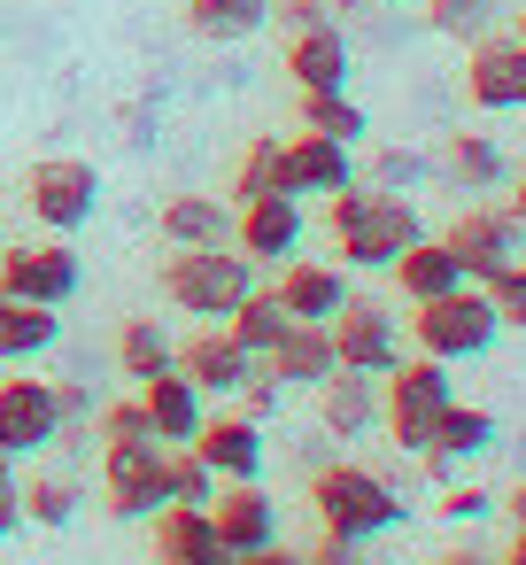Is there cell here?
Instances as JSON below:
<instances>
[{"label":"cell","mask_w":526,"mask_h":565,"mask_svg":"<svg viewBox=\"0 0 526 565\" xmlns=\"http://www.w3.org/2000/svg\"><path fill=\"white\" fill-rule=\"evenodd\" d=\"M325 225H333V248H341L348 271H387L426 233L410 194H387V186H364V179H348L341 194H325Z\"/></svg>","instance_id":"6da1fadb"},{"label":"cell","mask_w":526,"mask_h":565,"mask_svg":"<svg viewBox=\"0 0 526 565\" xmlns=\"http://www.w3.org/2000/svg\"><path fill=\"white\" fill-rule=\"evenodd\" d=\"M457 403V380H449V364L441 356H395L387 372H379V418H387V434H395V449L402 457H426V441H433V418Z\"/></svg>","instance_id":"7a4b0ae2"},{"label":"cell","mask_w":526,"mask_h":565,"mask_svg":"<svg viewBox=\"0 0 526 565\" xmlns=\"http://www.w3.org/2000/svg\"><path fill=\"white\" fill-rule=\"evenodd\" d=\"M310 511L325 534L341 542H364V534H387L402 519V495L372 472V465H318L310 472Z\"/></svg>","instance_id":"3957f363"},{"label":"cell","mask_w":526,"mask_h":565,"mask_svg":"<svg viewBox=\"0 0 526 565\" xmlns=\"http://www.w3.org/2000/svg\"><path fill=\"white\" fill-rule=\"evenodd\" d=\"M256 287V256H240L233 241H210V248H179L163 264V295L186 310V318H225L240 295Z\"/></svg>","instance_id":"277c9868"},{"label":"cell","mask_w":526,"mask_h":565,"mask_svg":"<svg viewBox=\"0 0 526 565\" xmlns=\"http://www.w3.org/2000/svg\"><path fill=\"white\" fill-rule=\"evenodd\" d=\"M410 333H418V349H426V356H441V364H464V356H487V349H495L503 318H495L487 287H472V279H464V287H449V295L418 302Z\"/></svg>","instance_id":"5b68a950"},{"label":"cell","mask_w":526,"mask_h":565,"mask_svg":"<svg viewBox=\"0 0 526 565\" xmlns=\"http://www.w3.org/2000/svg\"><path fill=\"white\" fill-rule=\"evenodd\" d=\"M24 210H32L47 233L71 241V233L94 225V210H101V171L78 163V156H47V163L24 171Z\"/></svg>","instance_id":"8992f818"},{"label":"cell","mask_w":526,"mask_h":565,"mask_svg":"<svg viewBox=\"0 0 526 565\" xmlns=\"http://www.w3.org/2000/svg\"><path fill=\"white\" fill-rule=\"evenodd\" d=\"M101 503L117 519H148L163 495V441L155 434H132V441H101Z\"/></svg>","instance_id":"52a82bcc"},{"label":"cell","mask_w":526,"mask_h":565,"mask_svg":"<svg viewBox=\"0 0 526 565\" xmlns=\"http://www.w3.org/2000/svg\"><path fill=\"white\" fill-rule=\"evenodd\" d=\"M210 526H217L225 557H271L279 550V495L264 480H217Z\"/></svg>","instance_id":"ba28073f"},{"label":"cell","mask_w":526,"mask_h":565,"mask_svg":"<svg viewBox=\"0 0 526 565\" xmlns=\"http://www.w3.org/2000/svg\"><path fill=\"white\" fill-rule=\"evenodd\" d=\"M0 295H24V302H47L63 310L78 295V248L55 233V241H0Z\"/></svg>","instance_id":"9c48e42d"},{"label":"cell","mask_w":526,"mask_h":565,"mask_svg":"<svg viewBox=\"0 0 526 565\" xmlns=\"http://www.w3.org/2000/svg\"><path fill=\"white\" fill-rule=\"evenodd\" d=\"M325 333H333V364L372 372V380L402 356V326H395V310H387V302H364V295H348V302L325 318Z\"/></svg>","instance_id":"30bf717a"},{"label":"cell","mask_w":526,"mask_h":565,"mask_svg":"<svg viewBox=\"0 0 526 565\" xmlns=\"http://www.w3.org/2000/svg\"><path fill=\"white\" fill-rule=\"evenodd\" d=\"M518 241H526V225H518L511 210H464V217L441 233V248L464 264V279H472V287H487L503 264H518Z\"/></svg>","instance_id":"8fae6325"},{"label":"cell","mask_w":526,"mask_h":565,"mask_svg":"<svg viewBox=\"0 0 526 565\" xmlns=\"http://www.w3.org/2000/svg\"><path fill=\"white\" fill-rule=\"evenodd\" d=\"M55 441H63L55 380H0V449H9V457H40Z\"/></svg>","instance_id":"7c38bea8"},{"label":"cell","mask_w":526,"mask_h":565,"mask_svg":"<svg viewBox=\"0 0 526 565\" xmlns=\"http://www.w3.org/2000/svg\"><path fill=\"white\" fill-rule=\"evenodd\" d=\"M464 94H472V109H526V47L511 40V32H472V55H464Z\"/></svg>","instance_id":"4fadbf2b"},{"label":"cell","mask_w":526,"mask_h":565,"mask_svg":"<svg viewBox=\"0 0 526 565\" xmlns=\"http://www.w3.org/2000/svg\"><path fill=\"white\" fill-rule=\"evenodd\" d=\"M233 248L256 264H279L302 248V194H256L233 210Z\"/></svg>","instance_id":"5bb4252c"},{"label":"cell","mask_w":526,"mask_h":565,"mask_svg":"<svg viewBox=\"0 0 526 565\" xmlns=\"http://www.w3.org/2000/svg\"><path fill=\"white\" fill-rule=\"evenodd\" d=\"M179 372H186L202 395H240V387L256 380V356L225 333V318H210L194 341H179Z\"/></svg>","instance_id":"9a60e30c"},{"label":"cell","mask_w":526,"mask_h":565,"mask_svg":"<svg viewBox=\"0 0 526 565\" xmlns=\"http://www.w3.org/2000/svg\"><path fill=\"white\" fill-rule=\"evenodd\" d=\"M194 449L217 480H264V426L248 411H217L194 426Z\"/></svg>","instance_id":"2e32d148"},{"label":"cell","mask_w":526,"mask_h":565,"mask_svg":"<svg viewBox=\"0 0 526 565\" xmlns=\"http://www.w3.org/2000/svg\"><path fill=\"white\" fill-rule=\"evenodd\" d=\"M256 372H264L271 387H318V380L333 372V333L310 326V318H294V326L256 356Z\"/></svg>","instance_id":"e0dca14e"},{"label":"cell","mask_w":526,"mask_h":565,"mask_svg":"<svg viewBox=\"0 0 526 565\" xmlns=\"http://www.w3.org/2000/svg\"><path fill=\"white\" fill-rule=\"evenodd\" d=\"M140 411H148L155 441H194V426L210 418V395H202L179 364H163V372H148V380H140Z\"/></svg>","instance_id":"ac0fdd59"},{"label":"cell","mask_w":526,"mask_h":565,"mask_svg":"<svg viewBox=\"0 0 526 565\" xmlns=\"http://www.w3.org/2000/svg\"><path fill=\"white\" fill-rule=\"evenodd\" d=\"M155 557L163 565H225V542L210 526V503H155Z\"/></svg>","instance_id":"d6986e66"},{"label":"cell","mask_w":526,"mask_h":565,"mask_svg":"<svg viewBox=\"0 0 526 565\" xmlns=\"http://www.w3.org/2000/svg\"><path fill=\"white\" fill-rule=\"evenodd\" d=\"M318 418H325V434H341V441L372 434V426H379V380L333 364V372L318 380Z\"/></svg>","instance_id":"ffe728a7"},{"label":"cell","mask_w":526,"mask_h":565,"mask_svg":"<svg viewBox=\"0 0 526 565\" xmlns=\"http://www.w3.org/2000/svg\"><path fill=\"white\" fill-rule=\"evenodd\" d=\"M487 449H495V418H487L480 403H449V411L433 418L426 465H433V480H449L457 465H472V457H487Z\"/></svg>","instance_id":"44dd1931"},{"label":"cell","mask_w":526,"mask_h":565,"mask_svg":"<svg viewBox=\"0 0 526 565\" xmlns=\"http://www.w3.org/2000/svg\"><path fill=\"white\" fill-rule=\"evenodd\" d=\"M348 179H356L348 140H325V132H294L287 140V194H341Z\"/></svg>","instance_id":"7402d4cb"},{"label":"cell","mask_w":526,"mask_h":565,"mask_svg":"<svg viewBox=\"0 0 526 565\" xmlns=\"http://www.w3.org/2000/svg\"><path fill=\"white\" fill-rule=\"evenodd\" d=\"M279 302H287V318L325 326V318L348 302V279H341V264H310V256H294V264H279Z\"/></svg>","instance_id":"603a6c76"},{"label":"cell","mask_w":526,"mask_h":565,"mask_svg":"<svg viewBox=\"0 0 526 565\" xmlns=\"http://www.w3.org/2000/svg\"><path fill=\"white\" fill-rule=\"evenodd\" d=\"M287 71H294V86H348L356 55H348L341 24H310V32H287Z\"/></svg>","instance_id":"cb8c5ba5"},{"label":"cell","mask_w":526,"mask_h":565,"mask_svg":"<svg viewBox=\"0 0 526 565\" xmlns=\"http://www.w3.org/2000/svg\"><path fill=\"white\" fill-rule=\"evenodd\" d=\"M63 341V318L47 302H24V295H0V364H32Z\"/></svg>","instance_id":"d4e9b609"},{"label":"cell","mask_w":526,"mask_h":565,"mask_svg":"<svg viewBox=\"0 0 526 565\" xmlns=\"http://www.w3.org/2000/svg\"><path fill=\"white\" fill-rule=\"evenodd\" d=\"M387 271H395V287H402L410 302H433V295L464 287V264H457V256H449V248H441L433 233H418V241H410V248H402V256H395Z\"/></svg>","instance_id":"484cf974"},{"label":"cell","mask_w":526,"mask_h":565,"mask_svg":"<svg viewBox=\"0 0 526 565\" xmlns=\"http://www.w3.org/2000/svg\"><path fill=\"white\" fill-rule=\"evenodd\" d=\"M163 241H171V248L233 241V210H225L217 194H171V202H163Z\"/></svg>","instance_id":"4316f807"},{"label":"cell","mask_w":526,"mask_h":565,"mask_svg":"<svg viewBox=\"0 0 526 565\" xmlns=\"http://www.w3.org/2000/svg\"><path fill=\"white\" fill-rule=\"evenodd\" d=\"M264 24H271V0H186V32L194 40H217V47L256 40Z\"/></svg>","instance_id":"83f0119b"},{"label":"cell","mask_w":526,"mask_h":565,"mask_svg":"<svg viewBox=\"0 0 526 565\" xmlns=\"http://www.w3.org/2000/svg\"><path fill=\"white\" fill-rule=\"evenodd\" d=\"M287 326H294V318H287V302H279V287H264V279H256V287H248V295L225 310V333H233L248 356H264V349H271Z\"/></svg>","instance_id":"f1b7e54d"},{"label":"cell","mask_w":526,"mask_h":565,"mask_svg":"<svg viewBox=\"0 0 526 565\" xmlns=\"http://www.w3.org/2000/svg\"><path fill=\"white\" fill-rule=\"evenodd\" d=\"M302 132H325V140H364V109L348 102V86H302Z\"/></svg>","instance_id":"f546056e"},{"label":"cell","mask_w":526,"mask_h":565,"mask_svg":"<svg viewBox=\"0 0 526 565\" xmlns=\"http://www.w3.org/2000/svg\"><path fill=\"white\" fill-rule=\"evenodd\" d=\"M441 171L457 179V186H503V148L487 140V132H449V148H441Z\"/></svg>","instance_id":"4dcf8cb0"},{"label":"cell","mask_w":526,"mask_h":565,"mask_svg":"<svg viewBox=\"0 0 526 565\" xmlns=\"http://www.w3.org/2000/svg\"><path fill=\"white\" fill-rule=\"evenodd\" d=\"M256 194H287V148H279V132H256V140L240 148L233 202H256Z\"/></svg>","instance_id":"1f68e13d"},{"label":"cell","mask_w":526,"mask_h":565,"mask_svg":"<svg viewBox=\"0 0 526 565\" xmlns=\"http://www.w3.org/2000/svg\"><path fill=\"white\" fill-rule=\"evenodd\" d=\"M117 364H125V380H148V372L179 364V341H171L155 318H125V333H117Z\"/></svg>","instance_id":"d6a6232c"},{"label":"cell","mask_w":526,"mask_h":565,"mask_svg":"<svg viewBox=\"0 0 526 565\" xmlns=\"http://www.w3.org/2000/svg\"><path fill=\"white\" fill-rule=\"evenodd\" d=\"M163 495L171 503H210L217 495V472L202 465L194 441H163Z\"/></svg>","instance_id":"836d02e7"},{"label":"cell","mask_w":526,"mask_h":565,"mask_svg":"<svg viewBox=\"0 0 526 565\" xmlns=\"http://www.w3.org/2000/svg\"><path fill=\"white\" fill-rule=\"evenodd\" d=\"M17 495H24V519H40V526H71L86 503V488L71 472H32V488H17Z\"/></svg>","instance_id":"e575fe53"},{"label":"cell","mask_w":526,"mask_h":565,"mask_svg":"<svg viewBox=\"0 0 526 565\" xmlns=\"http://www.w3.org/2000/svg\"><path fill=\"white\" fill-rule=\"evenodd\" d=\"M487 17H495V0H426V24L441 40H472V32H487Z\"/></svg>","instance_id":"d590c367"},{"label":"cell","mask_w":526,"mask_h":565,"mask_svg":"<svg viewBox=\"0 0 526 565\" xmlns=\"http://www.w3.org/2000/svg\"><path fill=\"white\" fill-rule=\"evenodd\" d=\"M487 302H495V318H503V326H518V333H526V256H518V264H503V271L487 279Z\"/></svg>","instance_id":"8d00e7d4"},{"label":"cell","mask_w":526,"mask_h":565,"mask_svg":"<svg viewBox=\"0 0 526 565\" xmlns=\"http://www.w3.org/2000/svg\"><path fill=\"white\" fill-rule=\"evenodd\" d=\"M418 179H426V163H418L410 148H379L372 171H364V186H387V194H402V186H418Z\"/></svg>","instance_id":"74e56055"},{"label":"cell","mask_w":526,"mask_h":565,"mask_svg":"<svg viewBox=\"0 0 526 565\" xmlns=\"http://www.w3.org/2000/svg\"><path fill=\"white\" fill-rule=\"evenodd\" d=\"M55 411H63V426H86V418H94V395H86L78 380H55Z\"/></svg>","instance_id":"f35d334b"},{"label":"cell","mask_w":526,"mask_h":565,"mask_svg":"<svg viewBox=\"0 0 526 565\" xmlns=\"http://www.w3.org/2000/svg\"><path fill=\"white\" fill-rule=\"evenodd\" d=\"M441 511H449V519H487V511H495V495H487V488H449V495H441Z\"/></svg>","instance_id":"ab89813d"},{"label":"cell","mask_w":526,"mask_h":565,"mask_svg":"<svg viewBox=\"0 0 526 565\" xmlns=\"http://www.w3.org/2000/svg\"><path fill=\"white\" fill-rule=\"evenodd\" d=\"M24 526V495H17V480H0V542H9Z\"/></svg>","instance_id":"60d3db41"},{"label":"cell","mask_w":526,"mask_h":565,"mask_svg":"<svg viewBox=\"0 0 526 565\" xmlns=\"http://www.w3.org/2000/svg\"><path fill=\"white\" fill-rule=\"evenodd\" d=\"M495 511H511V534H526V472H518V488H511Z\"/></svg>","instance_id":"b9f144b4"},{"label":"cell","mask_w":526,"mask_h":565,"mask_svg":"<svg viewBox=\"0 0 526 565\" xmlns=\"http://www.w3.org/2000/svg\"><path fill=\"white\" fill-rule=\"evenodd\" d=\"M503 210H511V217H518V225H526V179H518V186H511V202H503Z\"/></svg>","instance_id":"7bdbcfd3"},{"label":"cell","mask_w":526,"mask_h":565,"mask_svg":"<svg viewBox=\"0 0 526 565\" xmlns=\"http://www.w3.org/2000/svg\"><path fill=\"white\" fill-rule=\"evenodd\" d=\"M325 9H341V17H364V9H372V0H325Z\"/></svg>","instance_id":"ee69618b"},{"label":"cell","mask_w":526,"mask_h":565,"mask_svg":"<svg viewBox=\"0 0 526 565\" xmlns=\"http://www.w3.org/2000/svg\"><path fill=\"white\" fill-rule=\"evenodd\" d=\"M511 40H518V47H526V9H518V17H511Z\"/></svg>","instance_id":"f6af8a7d"},{"label":"cell","mask_w":526,"mask_h":565,"mask_svg":"<svg viewBox=\"0 0 526 565\" xmlns=\"http://www.w3.org/2000/svg\"><path fill=\"white\" fill-rule=\"evenodd\" d=\"M0 480H17V457H9V449H0Z\"/></svg>","instance_id":"bcb514c9"},{"label":"cell","mask_w":526,"mask_h":565,"mask_svg":"<svg viewBox=\"0 0 526 565\" xmlns=\"http://www.w3.org/2000/svg\"><path fill=\"white\" fill-rule=\"evenodd\" d=\"M511 557H518V565H526V534H511Z\"/></svg>","instance_id":"7dc6e473"},{"label":"cell","mask_w":526,"mask_h":565,"mask_svg":"<svg viewBox=\"0 0 526 565\" xmlns=\"http://www.w3.org/2000/svg\"><path fill=\"white\" fill-rule=\"evenodd\" d=\"M379 9H402V0H379Z\"/></svg>","instance_id":"c3c4849f"}]
</instances>
